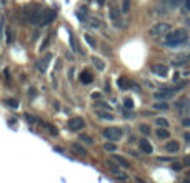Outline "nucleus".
Segmentation results:
<instances>
[{
  "label": "nucleus",
  "mask_w": 190,
  "mask_h": 183,
  "mask_svg": "<svg viewBox=\"0 0 190 183\" xmlns=\"http://www.w3.org/2000/svg\"><path fill=\"white\" fill-rule=\"evenodd\" d=\"M165 43H167L168 47H177V45H182L188 40V33L187 30H183V28H177V30H170L167 35H165Z\"/></svg>",
  "instance_id": "nucleus-1"
},
{
  "label": "nucleus",
  "mask_w": 190,
  "mask_h": 183,
  "mask_svg": "<svg viewBox=\"0 0 190 183\" xmlns=\"http://www.w3.org/2000/svg\"><path fill=\"white\" fill-rule=\"evenodd\" d=\"M168 32H170V23H167V22H158L149 28L150 37H165Z\"/></svg>",
  "instance_id": "nucleus-2"
},
{
  "label": "nucleus",
  "mask_w": 190,
  "mask_h": 183,
  "mask_svg": "<svg viewBox=\"0 0 190 183\" xmlns=\"http://www.w3.org/2000/svg\"><path fill=\"white\" fill-rule=\"evenodd\" d=\"M102 135H104L107 140H120L124 137V130L119 127H109V128H104Z\"/></svg>",
  "instance_id": "nucleus-3"
},
{
  "label": "nucleus",
  "mask_w": 190,
  "mask_h": 183,
  "mask_svg": "<svg viewBox=\"0 0 190 183\" xmlns=\"http://www.w3.org/2000/svg\"><path fill=\"white\" fill-rule=\"evenodd\" d=\"M175 108L178 110V113H180V117H187L188 112H190V100L187 97H183V98H180L177 103H175Z\"/></svg>",
  "instance_id": "nucleus-4"
},
{
  "label": "nucleus",
  "mask_w": 190,
  "mask_h": 183,
  "mask_svg": "<svg viewBox=\"0 0 190 183\" xmlns=\"http://www.w3.org/2000/svg\"><path fill=\"white\" fill-rule=\"evenodd\" d=\"M67 127H69V130H72V132H79V130H82L85 127V122H84L82 117H74V118L69 120Z\"/></svg>",
  "instance_id": "nucleus-5"
},
{
  "label": "nucleus",
  "mask_w": 190,
  "mask_h": 183,
  "mask_svg": "<svg viewBox=\"0 0 190 183\" xmlns=\"http://www.w3.org/2000/svg\"><path fill=\"white\" fill-rule=\"evenodd\" d=\"M42 15H43V8H40V7H33V8H32V12H30V17H28V22H30L32 25H37V23H40Z\"/></svg>",
  "instance_id": "nucleus-6"
},
{
  "label": "nucleus",
  "mask_w": 190,
  "mask_h": 183,
  "mask_svg": "<svg viewBox=\"0 0 190 183\" xmlns=\"http://www.w3.org/2000/svg\"><path fill=\"white\" fill-rule=\"evenodd\" d=\"M173 95H175V88H165L162 92H155L153 98L155 100H167V98H172Z\"/></svg>",
  "instance_id": "nucleus-7"
},
{
  "label": "nucleus",
  "mask_w": 190,
  "mask_h": 183,
  "mask_svg": "<svg viewBox=\"0 0 190 183\" xmlns=\"http://www.w3.org/2000/svg\"><path fill=\"white\" fill-rule=\"evenodd\" d=\"M55 15H57V12L55 10H43V15H42V27H45L48 25V23H52V20H55Z\"/></svg>",
  "instance_id": "nucleus-8"
},
{
  "label": "nucleus",
  "mask_w": 190,
  "mask_h": 183,
  "mask_svg": "<svg viewBox=\"0 0 190 183\" xmlns=\"http://www.w3.org/2000/svg\"><path fill=\"white\" fill-rule=\"evenodd\" d=\"M150 68H152V72L157 77H160V78H165V77L168 75V67H165V65H152Z\"/></svg>",
  "instance_id": "nucleus-9"
},
{
  "label": "nucleus",
  "mask_w": 190,
  "mask_h": 183,
  "mask_svg": "<svg viewBox=\"0 0 190 183\" xmlns=\"http://www.w3.org/2000/svg\"><path fill=\"white\" fill-rule=\"evenodd\" d=\"M117 85H119L120 90H129V88H132V87H134V83H132L129 78H127V77H122V78H119Z\"/></svg>",
  "instance_id": "nucleus-10"
},
{
  "label": "nucleus",
  "mask_w": 190,
  "mask_h": 183,
  "mask_svg": "<svg viewBox=\"0 0 190 183\" xmlns=\"http://www.w3.org/2000/svg\"><path fill=\"white\" fill-rule=\"evenodd\" d=\"M139 148L144 153H152L153 152V147H152V143H150L149 140H140L139 142Z\"/></svg>",
  "instance_id": "nucleus-11"
},
{
  "label": "nucleus",
  "mask_w": 190,
  "mask_h": 183,
  "mask_svg": "<svg viewBox=\"0 0 190 183\" xmlns=\"http://www.w3.org/2000/svg\"><path fill=\"white\" fill-rule=\"evenodd\" d=\"M165 150L170 152V153H177V152L180 150V143H178L177 140H170L167 145H165Z\"/></svg>",
  "instance_id": "nucleus-12"
},
{
  "label": "nucleus",
  "mask_w": 190,
  "mask_h": 183,
  "mask_svg": "<svg viewBox=\"0 0 190 183\" xmlns=\"http://www.w3.org/2000/svg\"><path fill=\"white\" fill-rule=\"evenodd\" d=\"M97 117L100 120H114V113L109 112V110H97Z\"/></svg>",
  "instance_id": "nucleus-13"
},
{
  "label": "nucleus",
  "mask_w": 190,
  "mask_h": 183,
  "mask_svg": "<svg viewBox=\"0 0 190 183\" xmlns=\"http://www.w3.org/2000/svg\"><path fill=\"white\" fill-rule=\"evenodd\" d=\"M50 60H52V55H45V59H43V60H40V62H38V63H37V68H38V70H40L42 73H43V72L47 70V67H48V62H50Z\"/></svg>",
  "instance_id": "nucleus-14"
},
{
  "label": "nucleus",
  "mask_w": 190,
  "mask_h": 183,
  "mask_svg": "<svg viewBox=\"0 0 190 183\" xmlns=\"http://www.w3.org/2000/svg\"><path fill=\"white\" fill-rule=\"evenodd\" d=\"M112 158H114V160H115L117 163H119V165L125 167V168H130V167H132V165H130V162H127L125 158H124V157H120V155H114Z\"/></svg>",
  "instance_id": "nucleus-15"
},
{
  "label": "nucleus",
  "mask_w": 190,
  "mask_h": 183,
  "mask_svg": "<svg viewBox=\"0 0 190 183\" xmlns=\"http://www.w3.org/2000/svg\"><path fill=\"white\" fill-rule=\"evenodd\" d=\"M69 37H70V45H72V49H74V52H75V54H84V50L80 49V47H79V43H77V40H75V37L72 35V33H70Z\"/></svg>",
  "instance_id": "nucleus-16"
},
{
  "label": "nucleus",
  "mask_w": 190,
  "mask_h": 183,
  "mask_svg": "<svg viewBox=\"0 0 190 183\" xmlns=\"http://www.w3.org/2000/svg\"><path fill=\"white\" fill-rule=\"evenodd\" d=\"M120 12H122V10H119V8H112V10H110V18H112V20H114V22H115V25H120V23H119Z\"/></svg>",
  "instance_id": "nucleus-17"
},
{
  "label": "nucleus",
  "mask_w": 190,
  "mask_h": 183,
  "mask_svg": "<svg viewBox=\"0 0 190 183\" xmlns=\"http://www.w3.org/2000/svg\"><path fill=\"white\" fill-rule=\"evenodd\" d=\"M72 148H74V150H75L77 153H79L80 157H82V155H84V157H87V155H89V152H87L84 147H80L79 143H72Z\"/></svg>",
  "instance_id": "nucleus-18"
},
{
  "label": "nucleus",
  "mask_w": 190,
  "mask_h": 183,
  "mask_svg": "<svg viewBox=\"0 0 190 183\" xmlns=\"http://www.w3.org/2000/svg\"><path fill=\"white\" fill-rule=\"evenodd\" d=\"M80 80H82V83H90V82H92V75H90V72H89V70H84V72H82Z\"/></svg>",
  "instance_id": "nucleus-19"
},
{
  "label": "nucleus",
  "mask_w": 190,
  "mask_h": 183,
  "mask_svg": "<svg viewBox=\"0 0 190 183\" xmlns=\"http://www.w3.org/2000/svg\"><path fill=\"white\" fill-rule=\"evenodd\" d=\"M157 137H158V138H163V140H165V138H168V137H170V132L167 130V127L158 128V130H157Z\"/></svg>",
  "instance_id": "nucleus-20"
},
{
  "label": "nucleus",
  "mask_w": 190,
  "mask_h": 183,
  "mask_svg": "<svg viewBox=\"0 0 190 183\" xmlns=\"http://www.w3.org/2000/svg\"><path fill=\"white\" fill-rule=\"evenodd\" d=\"M94 107H95L97 110H112V107H110L109 103H105V102H95Z\"/></svg>",
  "instance_id": "nucleus-21"
},
{
  "label": "nucleus",
  "mask_w": 190,
  "mask_h": 183,
  "mask_svg": "<svg viewBox=\"0 0 190 183\" xmlns=\"http://www.w3.org/2000/svg\"><path fill=\"white\" fill-rule=\"evenodd\" d=\"M92 62H94V65H95L99 70H105V63H104V62H102L100 59H97V57H94V59H92Z\"/></svg>",
  "instance_id": "nucleus-22"
},
{
  "label": "nucleus",
  "mask_w": 190,
  "mask_h": 183,
  "mask_svg": "<svg viewBox=\"0 0 190 183\" xmlns=\"http://www.w3.org/2000/svg\"><path fill=\"white\" fill-rule=\"evenodd\" d=\"M80 140L85 142L87 145H94V140H92V137H90V135H87V133H82V135H80Z\"/></svg>",
  "instance_id": "nucleus-23"
},
{
  "label": "nucleus",
  "mask_w": 190,
  "mask_h": 183,
  "mask_svg": "<svg viewBox=\"0 0 190 183\" xmlns=\"http://www.w3.org/2000/svg\"><path fill=\"white\" fill-rule=\"evenodd\" d=\"M45 128H48V132H50V135H58V130L53 127V125H50V123H42Z\"/></svg>",
  "instance_id": "nucleus-24"
},
{
  "label": "nucleus",
  "mask_w": 190,
  "mask_h": 183,
  "mask_svg": "<svg viewBox=\"0 0 190 183\" xmlns=\"http://www.w3.org/2000/svg\"><path fill=\"white\" fill-rule=\"evenodd\" d=\"M85 40H87V43H89V45L92 47V49H95V47H97V42H95V40H94V38H92L90 35H89V33L85 35Z\"/></svg>",
  "instance_id": "nucleus-25"
},
{
  "label": "nucleus",
  "mask_w": 190,
  "mask_h": 183,
  "mask_svg": "<svg viewBox=\"0 0 190 183\" xmlns=\"http://www.w3.org/2000/svg\"><path fill=\"white\" fill-rule=\"evenodd\" d=\"M122 12L129 13L130 12V0H124V5H122Z\"/></svg>",
  "instance_id": "nucleus-26"
},
{
  "label": "nucleus",
  "mask_w": 190,
  "mask_h": 183,
  "mask_svg": "<svg viewBox=\"0 0 190 183\" xmlns=\"http://www.w3.org/2000/svg\"><path fill=\"white\" fill-rule=\"evenodd\" d=\"M153 108H158V110H167L168 108V103H153Z\"/></svg>",
  "instance_id": "nucleus-27"
},
{
  "label": "nucleus",
  "mask_w": 190,
  "mask_h": 183,
  "mask_svg": "<svg viewBox=\"0 0 190 183\" xmlns=\"http://www.w3.org/2000/svg\"><path fill=\"white\" fill-rule=\"evenodd\" d=\"M165 2H167L168 5H172V7H178L180 3L183 2V0H165Z\"/></svg>",
  "instance_id": "nucleus-28"
},
{
  "label": "nucleus",
  "mask_w": 190,
  "mask_h": 183,
  "mask_svg": "<svg viewBox=\"0 0 190 183\" xmlns=\"http://www.w3.org/2000/svg\"><path fill=\"white\" fill-rule=\"evenodd\" d=\"M155 122H157V125H158V127H168V122H167L165 118H157Z\"/></svg>",
  "instance_id": "nucleus-29"
},
{
  "label": "nucleus",
  "mask_w": 190,
  "mask_h": 183,
  "mask_svg": "<svg viewBox=\"0 0 190 183\" xmlns=\"http://www.w3.org/2000/svg\"><path fill=\"white\" fill-rule=\"evenodd\" d=\"M124 107H125V108H134L132 98H125V100H124Z\"/></svg>",
  "instance_id": "nucleus-30"
},
{
  "label": "nucleus",
  "mask_w": 190,
  "mask_h": 183,
  "mask_svg": "<svg viewBox=\"0 0 190 183\" xmlns=\"http://www.w3.org/2000/svg\"><path fill=\"white\" fill-rule=\"evenodd\" d=\"M105 150H107V152H115L117 147L114 145V143H105Z\"/></svg>",
  "instance_id": "nucleus-31"
},
{
  "label": "nucleus",
  "mask_w": 190,
  "mask_h": 183,
  "mask_svg": "<svg viewBox=\"0 0 190 183\" xmlns=\"http://www.w3.org/2000/svg\"><path fill=\"white\" fill-rule=\"evenodd\" d=\"M140 132H142L144 135H149L150 133V127H147V125H140Z\"/></svg>",
  "instance_id": "nucleus-32"
},
{
  "label": "nucleus",
  "mask_w": 190,
  "mask_h": 183,
  "mask_svg": "<svg viewBox=\"0 0 190 183\" xmlns=\"http://www.w3.org/2000/svg\"><path fill=\"white\" fill-rule=\"evenodd\" d=\"M50 37H52V35H48V37L45 38V40H43V43L40 45V50H43V49H45V47L48 45V43H50Z\"/></svg>",
  "instance_id": "nucleus-33"
},
{
  "label": "nucleus",
  "mask_w": 190,
  "mask_h": 183,
  "mask_svg": "<svg viewBox=\"0 0 190 183\" xmlns=\"http://www.w3.org/2000/svg\"><path fill=\"white\" fill-rule=\"evenodd\" d=\"M25 120H27V122H30V123H37V118L33 117V115H25Z\"/></svg>",
  "instance_id": "nucleus-34"
},
{
  "label": "nucleus",
  "mask_w": 190,
  "mask_h": 183,
  "mask_svg": "<svg viewBox=\"0 0 190 183\" xmlns=\"http://www.w3.org/2000/svg\"><path fill=\"white\" fill-rule=\"evenodd\" d=\"M7 103L10 105V107H18V102H17V100H8Z\"/></svg>",
  "instance_id": "nucleus-35"
},
{
  "label": "nucleus",
  "mask_w": 190,
  "mask_h": 183,
  "mask_svg": "<svg viewBox=\"0 0 190 183\" xmlns=\"http://www.w3.org/2000/svg\"><path fill=\"white\" fill-rule=\"evenodd\" d=\"M7 43H12V33L8 28H7Z\"/></svg>",
  "instance_id": "nucleus-36"
},
{
  "label": "nucleus",
  "mask_w": 190,
  "mask_h": 183,
  "mask_svg": "<svg viewBox=\"0 0 190 183\" xmlns=\"http://www.w3.org/2000/svg\"><path fill=\"white\" fill-rule=\"evenodd\" d=\"M183 3H185V8L190 12V0H183Z\"/></svg>",
  "instance_id": "nucleus-37"
},
{
  "label": "nucleus",
  "mask_w": 190,
  "mask_h": 183,
  "mask_svg": "<svg viewBox=\"0 0 190 183\" xmlns=\"http://www.w3.org/2000/svg\"><path fill=\"white\" fill-rule=\"evenodd\" d=\"M172 168H173L175 171H180V170H182V165H178V163H177V165H173Z\"/></svg>",
  "instance_id": "nucleus-38"
},
{
  "label": "nucleus",
  "mask_w": 190,
  "mask_h": 183,
  "mask_svg": "<svg viewBox=\"0 0 190 183\" xmlns=\"http://www.w3.org/2000/svg\"><path fill=\"white\" fill-rule=\"evenodd\" d=\"M183 125H185V127H188V125H190V118H183Z\"/></svg>",
  "instance_id": "nucleus-39"
},
{
  "label": "nucleus",
  "mask_w": 190,
  "mask_h": 183,
  "mask_svg": "<svg viewBox=\"0 0 190 183\" xmlns=\"http://www.w3.org/2000/svg\"><path fill=\"white\" fill-rule=\"evenodd\" d=\"M185 140H187V142H190V135H188V133H185Z\"/></svg>",
  "instance_id": "nucleus-40"
}]
</instances>
